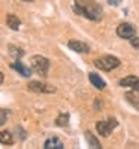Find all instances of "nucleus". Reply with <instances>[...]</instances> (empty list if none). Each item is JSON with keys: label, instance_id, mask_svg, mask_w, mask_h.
I'll use <instances>...</instances> for the list:
<instances>
[{"label": "nucleus", "instance_id": "nucleus-21", "mask_svg": "<svg viewBox=\"0 0 139 149\" xmlns=\"http://www.w3.org/2000/svg\"><path fill=\"white\" fill-rule=\"evenodd\" d=\"M108 3L112 5V6H118L120 5V0H108Z\"/></svg>", "mask_w": 139, "mask_h": 149}, {"label": "nucleus", "instance_id": "nucleus-10", "mask_svg": "<svg viewBox=\"0 0 139 149\" xmlns=\"http://www.w3.org/2000/svg\"><path fill=\"white\" fill-rule=\"evenodd\" d=\"M88 79H90L91 85H93V86H96L97 90L102 91V90H105V88H106V82H105L102 78H100L97 73H93V72H91L90 74H88Z\"/></svg>", "mask_w": 139, "mask_h": 149}, {"label": "nucleus", "instance_id": "nucleus-4", "mask_svg": "<svg viewBox=\"0 0 139 149\" xmlns=\"http://www.w3.org/2000/svg\"><path fill=\"white\" fill-rule=\"evenodd\" d=\"M117 125H118V121L115 118H109L108 121L96 122V130L102 137H108V136H111V133L114 131V128H115Z\"/></svg>", "mask_w": 139, "mask_h": 149}, {"label": "nucleus", "instance_id": "nucleus-7", "mask_svg": "<svg viewBox=\"0 0 139 149\" xmlns=\"http://www.w3.org/2000/svg\"><path fill=\"white\" fill-rule=\"evenodd\" d=\"M67 46L72 49V51L75 52H79V54H87L90 52V46H88L87 43L81 42V40H77V39H72L67 42Z\"/></svg>", "mask_w": 139, "mask_h": 149}, {"label": "nucleus", "instance_id": "nucleus-19", "mask_svg": "<svg viewBox=\"0 0 139 149\" xmlns=\"http://www.w3.org/2000/svg\"><path fill=\"white\" fill-rule=\"evenodd\" d=\"M129 42H130V45H132L133 48L139 49V36H133V37H130Z\"/></svg>", "mask_w": 139, "mask_h": 149}, {"label": "nucleus", "instance_id": "nucleus-5", "mask_svg": "<svg viewBox=\"0 0 139 149\" xmlns=\"http://www.w3.org/2000/svg\"><path fill=\"white\" fill-rule=\"evenodd\" d=\"M27 88L33 93H41V94H53L55 93V86L49 85V84H44V82H39V81H32L29 82Z\"/></svg>", "mask_w": 139, "mask_h": 149}, {"label": "nucleus", "instance_id": "nucleus-13", "mask_svg": "<svg viewBox=\"0 0 139 149\" xmlns=\"http://www.w3.org/2000/svg\"><path fill=\"white\" fill-rule=\"evenodd\" d=\"M126 100H127L135 109L139 110V97L136 95V91L135 90H132V91H129L127 94H126Z\"/></svg>", "mask_w": 139, "mask_h": 149}, {"label": "nucleus", "instance_id": "nucleus-8", "mask_svg": "<svg viewBox=\"0 0 139 149\" xmlns=\"http://www.w3.org/2000/svg\"><path fill=\"white\" fill-rule=\"evenodd\" d=\"M120 86L124 88H132L135 91H139V78L138 76H126L123 79H120Z\"/></svg>", "mask_w": 139, "mask_h": 149}, {"label": "nucleus", "instance_id": "nucleus-16", "mask_svg": "<svg viewBox=\"0 0 139 149\" xmlns=\"http://www.w3.org/2000/svg\"><path fill=\"white\" fill-rule=\"evenodd\" d=\"M85 139H87V142H88V145H90L91 148H94V149H100L102 148V145H100V142L94 137V136L90 133V131H87L85 133Z\"/></svg>", "mask_w": 139, "mask_h": 149}, {"label": "nucleus", "instance_id": "nucleus-11", "mask_svg": "<svg viewBox=\"0 0 139 149\" xmlns=\"http://www.w3.org/2000/svg\"><path fill=\"white\" fill-rule=\"evenodd\" d=\"M44 148L45 149H63V148H65V145H63V142L58 137H49V139L45 140Z\"/></svg>", "mask_w": 139, "mask_h": 149}, {"label": "nucleus", "instance_id": "nucleus-20", "mask_svg": "<svg viewBox=\"0 0 139 149\" xmlns=\"http://www.w3.org/2000/svg\"><path fill=\"white\" fill-rule=\"evenodd\" d=\"M102 106H103V103H102V102H100L99 98H97V100L94 102V109H96V112H99V110H100V107H102Z\"/></svg>", "mask_w": 139, "mask_h": 149}, {"label": "nucleus", "instance_id": "nucleus-9", "mask_svg": "<svg viewBox=\"0 0 139 149\" xmlns=\"http://www.w3.org/2000/svg\"><path fill=\"white\" fill-rule=\"evenodd\" d=\"M11 67L14 69V70H17V72L21 74V76H24V78H30V76H32V72H33V70H32V67L24 66L20 60H17L15 63H12V64H11Z\"/></svg>", "mask_w": 139, "mask_h": 149}, {"label": "nucleus", "instance_id": "nucleus-18", "mask_svg": "<svg viewBox=\"0 0 139 149\" xmlns=\"http://www.w3.org/2000/svg\"><path fill=\"white\" fill-rule=\"evenodd\" d=\"M8 116H9V112L6 109H0V127L5 125V122L8 121Z\"/></svg>", "mask_w": 139, "mask_h": 149}, {"label": "nucleus", "instance_id": "nucleus-17", "mask_svg": "<svg viewBox=\"0 0 139 149\" xmlns=\"http://www.w3.org/2000/svg\"><path fill=\"white\" fill-rule=\"evenodd\" d=\"M69 124V115L67 113H60L55 119V125L57 127H66Z\"/></svg>", "mask_w": 139, "mask_h": 149}, {"label": "nucleus", "instance_id": "nucleus-6", "mask_svg": "<svg viewBox=\"0 0 139 149\" xmlns=\"http://www.w3.org/2000/svg\"><path fill=\"white\" fill-rule=\"evenodd\" d=\"M135 33H136V27L130 22H121L117 27V34L121 39H130V37L135 36Z\"/></svg>", "mask_w": 139, "mask_h": 149}, {"label": "nucleus", "instance_id": "nucleus-22", "mask_svg": "<svg viewBox=\"0 0 139 149\" xmlns=\"http://www.w3.org/2000/svg\"><path fill=\"white\" fill-rule=\"evenodd\" d=\"M3 81H5V76H3V73H2V72H0V85H2V84H3Z\"/></svg>", "mask_w": 139, "mask_h": 149}, {"label": "nucleus", "instance_id": "nucleus-23", "mask_svg": "<svg viewBox=\"0 0 139 149\" xmlns=\"http://www.w3.org/2000/svg\"><path fill=\"white\" fill-rule=\"evenodd\" d=\"M22 2H34V0H22Z\"/></svg>", "mask_w": 139, "mask_h": 149}, {"label": "nucleus", "instance_id": "nucleus-12", "mask_svg": "<svg viewBox=\"0 0 139 149\" xmlns=\"http://www.w3.org/2000/svg\"><path fill=\"white\" fill-rule=\"evenodd\" d=\"M6 24L11 30H20V26H21V21L17 15L14 14H8L6 15Z\"/></svg>", "mask_w": 139, "mask_h": 149}, {"label": "nucleus", "instance_id": "nucleus-2", "mask_svg": "<svg viewBox=\"0 0 139 149\" xmlns=\"http://www.w3.org/2000/svg\"><path fill=\"white\" fill-rule=\"evenodd\" d=\"M30 63H32V70L39 74V76L45 78L48 74V70H49V60L44 55H33L30 58Z\"/></svg>", "mask_w": 139, "mask_h": 149}, {"label": "nucleus", "instance_id": "nucleus-15", "mask_svg": "<svg viewBox=\"0 0 139 149\" xmlns=\"http://www.w3.org/2000/svg\"><path fill=\"white\" fill-rule=\"evenodd\" d=\"M0 143L6 145V146L14 145V137H12V134L9 131H0Z\"/></svg>", "mask_w": 139, "mask_h": 149}, {"label": "nucleus", "instance_id": "nucleus-1", "mask_svg": "<svg viewBox=\"0 0 139 149\" xmlns=\"http://www.w3.org/2000/svg\"><path fill=\"white\" fill-rule=\"evenodd\" d=\"M73 10L90 21L99 22L103 18V9L94 0H73Z\"/></svg>", "mask_w": 139, "mask_h": 149}, {"label": "nucleus", "instance_id": "nucleus-14", "mask_svg": "<svg viewBox=\"0 0 139 149\" xmlns=\"http://www.w3.org/2000/svg\"><path fill=\"white\" fill-rule=\"evenodd\" d=\"M8 51H9V55L14 57L15 60H20L21 57H24V54H26L21 48H18V46H15V45H9V46H8Z\"/></svg>", "mask_w": 139, "mask_h": 149}, {"label": "nucleus", "instance_id": "nucleus-3", "mask_svg": "<svg viewBox=\"0 0 139 149\" xmlns=\"http://www.w3.org/2000/svg\"><path fill=\"white\" fill-rule=\"evenodd\" d=\"M94 66L103 72H111L120 66V60L117 57H112V55H105L102 58L94 60Z\"/></svg>", "mask_w": 139, "mask_h": 149}]
</instances>
